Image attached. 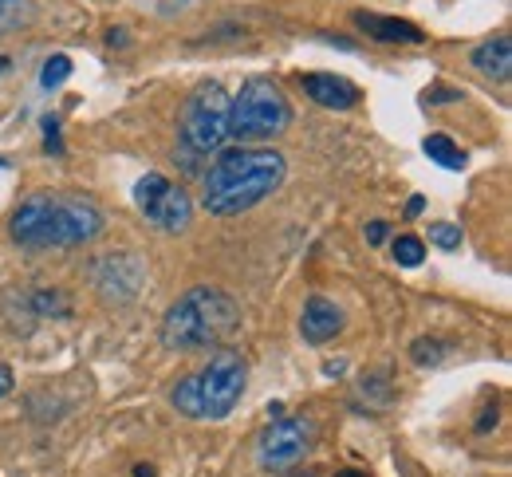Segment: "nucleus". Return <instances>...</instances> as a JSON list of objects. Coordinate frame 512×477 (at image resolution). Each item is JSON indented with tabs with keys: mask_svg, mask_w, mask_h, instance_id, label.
<instances>
[{
	"mask_svg": "<svg viewBox=\"0 0 512 477\" xmlns=\"http://www.w3.org/2000/svg\"><path fill=\"white\" fill-rule=\"evenodd\" d=\"M284 182V154L237 146L225 150L201 178V205L213 217H233L272 198Z\"/></svg>",
	"mask_w": 512,
	"mask_h": 477,
	"instance_id": "obj_1",
	"label": "nucleus"
},
{
	"mask_svg": "<svg viewBox=\"0 0 512 477\" xmlns=\"http://www.w3.org/2000/svg\"><path fill=\"white\" fill-rule=\"evenodd\" d=\"M103 233L99 205L83 194L40 190L12 213V241L24 249H71Z\"/></svg>",
	"mask_w": 512,
	"mask_h": 477,
	"instance_id": "obj_2",
	"label": "nucleus"
},
{
	"mask_svg": "<svg viewBox=\"0 0 512 477\" xmlns=\"http://www.w3.org/2000/svg\"><path fill=\"white\" fill-rule=\"evenodd\" d=\"M241 332V304L209 284H197L190 292H182L166 320H162V343L170 351H217Z\"/></svg>",
	"mask_w": 512,
	"mask_h": 477,
	"instance_id": "obj_3",
	"label": "nucleus"
},
{
	"mask_svg": "<svg viewBox=\"0 0 512 477\" xmlns=\"http://www.w3.org/2000/svg\"><path fill=\"white\" fill-rule=\"evenodd\" d=\"M245 379H249L245 359L237 351H229V347H217V355L197 375L182 379L170 391V403H174L178 414H186V418H225V414H233V407L241 403Z\"/></svg>",
	"mask_w": 512,
	"mask_h": 477,
	"instance_id": "obj_4",
	"label": "nucleus"
},
{
	"mask_svg": "<svg viewBox=\"0 0 512 477\" xmlns=\"http://www.w3.org/2000/svg\"><path fill=\"white\" fill-rule=\"evenodd\" d=\"M288 123H292V107L284 91L264 75L249 79L237 91V99H229V138L237 142H268L284 135Z\"/></svg>",
	"mask_w": 512,
	"mask_h": 477,
	"instance_id": "obj_5",
	"label": "nucleus"
},
{
	"mask_svg": "<svg viewBox=\"0 0 512 477\" xmlns=\"http://www.w3.org/2000/svg\"><path fill=\"white\" fill-rule=\"evenodd\" d=\"M178 131H182V146L190 154L221 150V142L229 138V91L221 83H213V79L201 83L186 99V107H182Z\"/></svg>",
	"mask_w": 512,
	"mask_h": 477,
	"instance_id": "obj_6",
	"label": "nucleus"
},
{
	"mask_svg": "<svg viewBox=\"0 0 512 477\" xmlns=\"http://www.w3.org/2000/svg\"><path fill=\"white\" fill-rule=\"evenodd\" d=\"M134 205H138V213H142L154 229H162V233H182V229H190V221H193L190 194H186L182 186H174L170 178H162V174L138 178V186H134Z\"/></svg>",
	"mask_w": 512,
	"mask_h": 477,
	"instance_id": "obj_7",
	"label": "nucleus"
},
{
	"mask_svg": "<svg viewBox=\"0 0 512 477\" xmlns=\"http://www.w3.org/2000/svg\"><path fill=\"white\" fill-rule=\"evenodd\" d=\"M312 438H316V426L308 418H276L264 426L256 442V458L264 470H292L312 450Z\"/></svg>",
	"mask_w": 512,
	"mask_h": 477,
	"instance_id": "obj_8",
	"label": "nucleus"
},
{
	"mask_svg": "<svg viewBox=\"0 0 512 477\" xmlns=\"http://www.w3.org/2000/svg\"><path fill=\"white\" fill-rule=\"evenodd\" d=\"M95 288L107 300H115V304H130L138 296V288H142V265H138V257H130V253H107L95 265Z\"/></svg>",
	"mask_w": 512,
	"mask_h": 477,
	"instance_id": "obj_9",
	"label": "nucleus"
},
{
	"mask_svg": "<svg viewBox=\"0 0 512 477\" xmlns=\"http://www.w3.org/2000/svg\"><path fill=\"white\" fill-rule=\"evenodd\" d=\"M343 332V308L331 304L327 296H312L304 304V316H300V336L308 343H327Z\"/></svg>",
	"mask_w": 512,
	"mask_h": 477,
	"instance_id": "obj_10",
	"label": "nucleus"
},
{
	"mask_svg": "<svg viewBox=\"0 0 512 477\" xmlns=\"http://www.w3.org/2000/svg\"><path fill=\"white\" fill-rule=\"evenodd\" d=\"M304 91L327 111H347L359 103V87L343 75H304Z\"/></svg>",
	"mask_w": 512,
	"mask_h": 477,
	"instance_id": "obj_11",
	"label": "nucleus"
},
{
	"mask_svg": "<svg viewBox=\"0 0 512 477\" xmlns=\"http://www.w3.org/2000/svg\"><path fill=\"white\" fill-rule=\"evenodd\" d=\"M355 24L371 36V40H383V44H422V28L410 24V20H398V16H379V12H355Z\"/></svg>",
	"mask_w": 512,
	"mask_h": 477,
	"instance_id": "obj_12",
	"label": "nucleus"
},
{
	"mask_svg": "<svg viewBox=\"0 0 512 477\" xmlns=\"http://www.w3.org/2000/svg\"><path fill=\"white\" fill-rule=\"evenodd\" d=\"M473 68L493 79H509L512 71V40L509 36H493L481 48H473Z\"/></svg>",
	"mask_w": 512,
	"mask_h": 477,
	"instance_id": "obj_13",
	"label": "nucleus"
},
{
	"mask_svg": "<svg viewBox=\"0 0 512 477\" xmlns=\"http://www.w3.org/2000/svg\"><path fill=\"white\" fill-rule=\"evenodd\" d=\"M422 150L430 154V162H438V166H446V170H461V166H465V150L446 135H430L422 142Z\"/></svg>",
	"mask_w": 512,
	"mask_h": 477,
	"instance_id": "obj_14",
	"label": "nucleus"
},
{
	"mask_svg": "<svg viewBox=\"0 0 512 477\" xmlns=\"http://www.w3.org/2000/svg\"><path fill=\"white\" fill-rule=\"evenodd\" d=\"M390 253H394V261L402 265V269H418L422 265V257H426V245L418 241V237H394V245H390Z\"/></svg>",
	"mask_w": 512,
	"mask_h": 477,
	"instance_id": "obj_15",
	"label": "nucleus"
},
{
	"mask_svg": "<svg viewBox=\"0 0 512 477\" xmlns=\"http://www.w3.org/2000/svg\"><path fill=\"white\" fill-rule=\"evenodd\" d=\"M410 355H414V363H418V367H434V363H442V359H446V343L442 340H414Z\"/></svg>",
	"mask_w": 512,
	"mask_h": 477,
	"instance_id": "obj_16",
	"label": "nucleus"
},
{
	"mask_svg": "<svg viewBox=\"0 0 512 477\" xmlns=\"http://www.w3.org/2000/svg\"><path fill=\"white\" fill-rule=\"evenodd\" d=\"M430 241H434L438 249H461V225H453V221H434V225H430Z\"/></svg>",
	"mask_w": 512,
	"mask_h": 477,
	"instance_id": "obj_17",
	"label": "nucleus"
},
{
	"mask_svg": "<svg viewBox=\"0 0 512 477\" xmlns=\"http://www.w3.org/2000/svg\"><path fill=\"white\" fill-rule=\"evenodd\" d=\"M67 75H71V60H67V56H52V60L44 64V75H40V83H44V87H60Z\"/></svg>",
	"mask_w": 512,
	"mask_h": 477,
	"instance_id": "obj_18",
	"label": "nucleus"
},
{
	"mask_svg": "<svg viewBox=\"0 0 512 477\" xmlns=\"http://www.w3.org/2000/svg\"><path fill=\"white\" fill-rule=\"evenodd\" d=\"M44 131H48V135H44V146H48L52 154H64V142H60V127H56L52 119H44Z\"/></svg>",
	"mask_w": 512,
	"mask_h": 477,
	"instance_id": "obj_19",
	"label": "nucleus"
},
{
	"mask_svg": "<svg viewBox=\"0 0 512 477\" xmlns=\"http://www.w3.org/2000/svg\"><path fill=\"white\" fill-rule=\"evenodd\" d=\"M367 241H371V245H383V241H386V221H371V225H367Z\"/></svg>",
	"mask_w": 512,
	"mask_h": 477,
	"instance_id": "obj_20",
	"label": "nucleus"
},
{
	"mask_svg": "<svg viewBox=\"0 0 512 477\" xmlns=\"http://www.w3.org/2000/svg\"><path fill=\"white\" fill-rule=\"evenodd\" d=\"M8 391H12V367H4V363H0V399H4Z\"/></svg>",
	"mask_w": 512,
	"mask_h": 477,
	"instance_id": "obj_21",
	"label": "nucleus"
},
{
	"mask_svg": "<svg viewBox=\"0 0 512 477\" xmlns=\"http://www.w3.org/2000/svg\"><path fill=\"white\" fill-rule=\"evenodd\" d=\"M422 209H426V202H422V198H410V205H406V213H410V217H418Z\"/></svg>",
	"mask_w": 512,
	"mask_h": 477,
	"instance_id": "obj_22",
	"label": "nucleus"
},
{
	"mask_svg": "<svg viewBox=\"0 0 512 477\" xmlns=\"http://www.w3.org/2000/svg\"><path fill=\"white\" fill-rule=\"evenodd\" d=\"M16 4H20V0H0V16H4V12H12Z\"/></svg>",
	"mask_w": 512,
	"mask_h": 477,
	"instance_id": "obj_23",
	"label": "nucleus"
},
{
	"mask_svg": "<svg viewBox=\"0 0 512 477\" xmlns=\"http://www.w3.org/2000/svg\"><path fill=\"white\" fill-rule=\"evenodd\" d=\"M339 477H367V474H355V470H347V474H339Z\"/></svg>",
	"mask_w": 512,
	"mask_h": 477,
	"instance_id": "obj_24",
	"label": "nucleus"
},
{
	"mask_svg": "<svg viewBox=\"0 0 512 477\" xmlns=\"http://www.w3.org/2000/svg\"><path fill=\"white\" fill-rule=\"evenodd\" d=\"M4 68H8V60H4V56H0V71H4Z\"/></svg>",
	"mask_w": 512,
	"mask_h": 477,
	"instance_id": "obj_25",
	"label": "nucleus"
},
{
	"mask_svg": "<svg viewBox=\"0 0 512 477\" xmlns=\"http://www.w3.org/2000/svg\"><path fill=\"white\" fill-rule=\"evenodd\" d=\"M296 477H308V474H296Z\"/></svg>",
	"mask_w": 512,
	"mask_h": 477,
	"instance_id": "obj_26",
	"label": "nucleus"
}]
</instances>
